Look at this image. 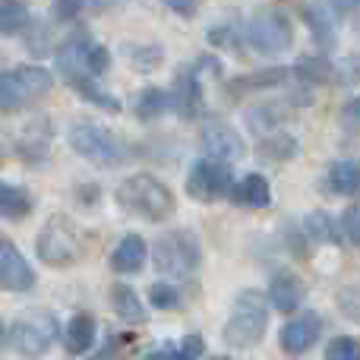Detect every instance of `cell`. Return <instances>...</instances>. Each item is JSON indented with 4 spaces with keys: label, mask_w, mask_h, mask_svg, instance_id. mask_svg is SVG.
<instances>
[{
    "label": "cell",
    "mask_w": 360,
    "mask_h": 360,
    "mask_svg": "<svg viewBox=\"0 0 360 360\" xmlns=\"http://www.w3.org/2000/svg\"><path fill=\"white\" fill-rule=\"evenodd\" d=\"M117 202L146 221H165L174 212V193L152 174H133L117 186Z\"/></svg>",
    "instance_id": "cell-1"
},
{
    "label": "cell",
    "mask_w": 360,
    "mask_h": 360,
    "mask_svg": "<svg viewBox=\"0 0 360 360\" xmlns=\"http://www.w3.org/2000/svg\"><path fill=\"white\" fill-rule=\"evenodd\" d=\"M54 89V76L44 67H16L0 73V114H16L41 101Z\"/></svg>",
    "instance_id": "cell-2"
},
{
    "label": "cell",
    "mask_w": 360,
    "mask_h": 360,
    "mask_svg": "<svg viewBox=\"0 0 360 360\" xmlns=\"http://www.w3.org/2000/svg\"><path fill=\"white\" fill-rule=\"evenodd\" d=\"M269 323V307L259 291H240L231 307L228 326H224V342L231 348H253L262 335H266Z\"/></svg>",
    "instance_id": "cell-3"
},
{
    "label": "cell",
    "mask_w": 360,
    "mask_h": 360,
    "mask_svg": "<svg viewBox=\"0 0 360 360\" xmlns=\"http://www.w3.org/2000/svg\"><path fill=\"white\" fill-rule=\"evenodd\" d=\"M35 250H38V259L54 269L73 266L82 256V234L67 215H51L44 221V228L38 231Z\"/></svg>",
    "instance_id": "cell-4"
},
{
    "label": "cell",
    "mask_w": 360,
    "mask_h": 360,
    "mask_svg": "<svg viewBox=\"0 0 360 360\" xmlns=\"http://www.w3.org/2000/svg\"><path fill=\"white\" fill-rule=\"evenodd\" d=\"M152 259H155V269L171 278H190L199 269V259H202V250H199V240L193 231H168L165 237L155 240V250H152Z\"/></svg>",
    "instance_id": "cell-5"
},
{
    "label": "cell",
    "mask_w": 360,
    "mask_h": 360,
    "mask_svg": "<svg viewBox=\"0 0 360 360\" xmlns=\"http://www.w3.org/2000/svg\"><path fill=\"white\" fill-rule=\"evenodd\" d=\"M70 149L76 155H82L92 165H120L127 158V146L114 136L108 127L95 124V120H79V124L70 127Z\"/></svg>",
    "instance_id": "cell-6"
},
{
    "label": "cell",
    "mask_w": 360,
    "mask_h": 360,
    "mask_svg": "<svg viewBox=\"0 0 360 360\" xmlns=\"http://www.w3.org/2000/svg\"><path fill=\"white\" fill-rule=\"evenodd\" d=\"M6 342L13 345V351H19L22 357H41L48 354V348L57 342V319L51 313H32L13 323V329L6 332Z\"/></svg>",
    "instance_id": "cell-7"
},
{
    "label": "cell",
    "mask_w": 360,
    "mask_h": 360,
    "mask_svg": "<svg viewBox=\"0 0 360 360\" xmlns=\"http://www.w3.org/2000/svg\"><path fill=\"white\" fill-rule=\"evenodd\" d=\"M247 38L259 54H281L294 41V25L281 10H259L250 19Z\"/></svg>",
    "instance_id": "cell-8"
},
{
    "label": "cell",
    "mask_w": 360,
    "mask_h": 360,
    "mask_svg": "<svg viewBox=\"0 0 360 360\" xmlns=\"http://www.w3.org/2000/svg\"><path fill=\"white\" fill-rule=\"evenodd\" d=\"M186 193L196 202H215L231 193V165L218 158H199L186 174Z\"/></svg>",
    "instance_id": "cell-9"
},
{
    "label": "cell",
    "mask_w": 360,
    "mask_h": 360,
    "mask_svg": "<svg viewBox=\"0 0 360 360\" xmlns=\"http://www.w3.org/2000/svg\"><path fill=\"white\" fill-rule=\"evenodd\" d=\"M0 288L10 294H22L35 288V269L29 266L22 250L10 237H0Z\"/></svg>",
    "instance_id": "cell-10"
},
{
    "label": "cell",
    "mask_w": 360,
    "mask_h": 360,
    "mask_svg": "<svg viewBox=\"0 0 360 360\" xmlns=\"http://www.w3.org/2000/svg\"><path fill=\"white\" fill-rule=\"evenodd\" d=\"M202 149L209 158H218V162H231L243 152L240 133L234 127H228L224 120H209L202 127Z\"/></svg>",
    "instance_id": "cell-11"
},
{
    "label": "cell",
    "mask_w": 360,
    "mask_h": 360,
    "mask_svg": "<svg viewBox=\"0 0 360 360\" xmlns=\"http://www.w3.org/2000/svg\"><path fill=\"white\" fill-rule=\"evenodd\" d=\"M319 332H323V319L316 313H304V316L291 319V323L281 329V348L288 354L300 357L319 342Z\"/></svg>",
    "instance_id": "cell-12"
},
{
    "label": "cell",
    "mask_w": 360,
    "mask_h": 360,
    "mask_svg": "<svg viewBox=\"0 0 360 360\" xmlns=\"http://www.w3.org/2000/svg\"><path fill=\"white\" fill-rule=\"evenodd\" d=\"M199 76H202V70L199 67H190L186 73L177 76V86L174 92H171V108H177L180 117H196L199 111H202V92H199Z\"/></svg>",
    "instance_id": "cell-13"
},
{
    "label": "cell",
    "mask_w": 360,
    "mask_h": 360,
    "mask_svg": "<svg viewBox=\"0 0 360 360\" xmlns=\"http://www.w3.org/2000/svg\"><path fill=\"white\" fill-rule=\"evenodd\" d=\"M92 44V38L86 32H73L67 41L57 48V67H60L63 79H73V76H89L86 73V51Z\"/></svg>",
    "instance_id": "cell-14"
},
{
    "label": "cell",
    "mask_w": 360,
    "mask_h": 360,
    "mask_svg": "<svg viewBox=\"0 0 360 360\" xmlns=\"http://www.w3.org/2000/svg\"><path fill=\"white\" fill-rule=\"evenodd\" d=\"M304 300V281L297 275H275L272 285H269V304L278 313H294Z\"/></svg>",
    "instance_id": "cell-15"
},
{
    "label": "cell",
    "mask_w": 360,
    "mask_h": 360,
    "mask_svg": "<svg viewBox=\"0 0 360 360\" xmlns=\"http://www.w3.org/2000/svg\"><path fill=\"white\" fill-rule=\"evenodd\" d=\"M95 332H98V326H95L92 313H76L67 323V332H63V348H67V354H73V357L86 354L95 345Z\"/></svg>",
    "instance_id": "cell-16"
},
{
    "label": "cell",
    "mask_w": 360,
    "mask_h": 360,
    "mask_svg": "<svg viewBox=\"0 0 360 360\" xmlns=\"http://www.w3.org/2000/svg\"><path fill=\"white\" fill-rule=\"evenodd\" d=\"M143 262H146V240L139 234H127L124 240L117 243V250L111 253V269L120 275L139 272Z\"/></svg>",
    "instance_id": "cell-17"
},
{
    "label": "cell",
    "mask_w": 360,
    "mask_h": 360,
    "mask_svg": "<svg viewBox=\"0 0 360 360\" xmlns=\"http://www.w3.org/2000/svg\"><path fill=\"white\" fill-rule=\"evenodd\" d=\"M237 205H250V209H262L272 202V186L262 174H247L237 186H231L228 193Z\"/></svg>",
    "instance_id": "cell-18"
},
{
    "label": "cell",
    "mask_w": 360,
    "mask_h": 360,
    "mask_svg": "<svg viewBox=\"0 0 360 360\" xmlns=\"http://www.w3.org/2000/svg\"><path fill=\"white\" fill-rule=\"evenodd\" d=\"M35 209L32 196L22 190V186L13 184H0V218H10V221H22L29 212Z\"/></svg>",
    "instance_id": "cell-19"
},
{
    "label": "cell",
    "mask_w": 360,
    "mask_h": 360,
    "mask_svg": "<svg viewBox=\"0 0 360 360\" xmlns=\"http://www.w3.org/2000/svg\"><path fill=\"white\" fill-rule=\"evenodd\" d=\"M111 307L117 310V316L120 319H127V323H133V326H139V323H146V307H143V300L136 297V291L133 288H127V285H114L111 288Z\"/></svg>",
    "instance_id": "cell-20"
},
{
    "label": "cell",
    "mask_w": 360,
    "mask_h": 360,
    "mask_svg": "<svg viewBox=\"0 0 360 360\" xmlns=\"http://www.w3.org/2000/svg\"><path fill=\"white\" fill-rule=\"evenodd\" d=\"M32 22L29 6L22 0H0V35H19Z\"/></svg>",
    "instance_id": "cell-21"
},
{
    "label": "cell",
    "mask_w": 360,
    "mask_h": 360,
    "mask_svg": "<svg viewBox=\"0 0 360 360\" xmlns=\"http://www.w3.org/2000/svg\"><path fill=\"white\" fill-rule=\"evenodd\" d=\"M307 22H310V29H313V38H316L323 48H329V44L335 41V13L326 4L307 6Z\"/></svg>",
    "instance_id": "cell-22"
},
{
    "label": "cell",
    "mask_w": 360,
    "mask_h": 360,
    "mask_svg": "<svg viewBox=\"0 0 360 360\" xmlns=\"http://www.w3.org/2000/svg\"><path fill=\"white\" fill-rule=\"evenodd\" d=\"M329 186L342 196H354L360 190V165L357 162H335L329 168Z\"/></svg>",
    "instance_id": "cell-23"
},
{
    "label": "cell",
    "mask_w": 360,
    "mask_h": 360,
    "mask_svg": "<svg viewBox=\"0 0 360 360\" xmlns=\"http://www.w3.org/2000/svg\"><path fill=\"white\" fill-rule=\"evenodd\" d=\"M171 108V92H165V89H143L136 98V117L139 120H155L162 117L165 111Z\"/></svg>",
    "instance_id": "cell-24"
},
{
    "label": "cell",
    "mask_w": 360,
    "mask_h": 360,
    "mask_svg": "<svg viewBox=\"0 0 360 360\" xmlns=\"http://www.w3.org/2000/svg\"><path fill=\"white\" fill-rule=\"evenodd\" d=\"M67 82L76 89V95H79V98L92 101V105L105 108V111H120V101H117V98H111V95H105V92H101V89L95 86V79H92V76H73V79H67Z\"/></svg>",
    "instance_id": "cell-25"
},
{
    "label": "cell",
    "mask_w": 360,
    "mask_h": 360,
    "mask_svg": "<svg viewBox=\"0 0 360 360\" xmlns=\"http://www.w3.org/2000/svg\"><path fill=\"white\" fill-rule=\"evenodd\" d=\"M149 304L155 307V310H177L180 291L174 285H168V281H155V285L149 288Z\"/></svg>",
    "instance_id": "cell-26"
},
{
    "label": "cell",
    "mask_w": 360,
    "mask_h": 360,
    "mask_svg": "<svg viewBox=\"0 0 360 360\" xmlns=\"http://www.w3.org/2000/svg\"><path fill=\"white\" fill-rule=\"evenodd\" d=\"M205 354V342L202 335H186L180 345H174L171 351H162L165 360H199Z\"/></svg>",
    "instance_id": "cell-27"
},
{
    "label": "cell",
    "mask_w": 360,
    "mask_h": 360,
    "mask_svg": "<svg viewBox=\"0 0 360 360\" xmlns=\"http://www.w3.org/2000/svg\"><path fill=\"white\" fill-rule=\"evenodd\" d=\"M108 67H111V51H108L105 44H95L92 41V44H89V51H86V73L95 79V76H101Z\"/></svg>",
    "instance_id": "cell-28"
},
{
    "label": "cell",
    "mask_w": 360,
    "mask_h": 360,
    "mask_svg": "<svg viewBox=\"0 0 360 360\" xmlns=\"http://www.w3.org/2000/svg\"><path fill=\"white\" fill-rule=\"evenodd\" d=\"M297 76L307 82H319V79H329L332 76V63L329 60H316V57H304L297 63Z\"/></svg>",
    "instance_id": "cell-29"
},
{
    "label": "cell",
    "mask_w": 360,
    "mask_h": 360,
    "mask_svg": "<svg viewBox=\"0 0 360 360\" xmlns=\"http://www.w3.org/2000/svg\"><path fill=\"white\" fill-rule=\"evenodd\" d=\"M326 360H360V342L357 338H335L326 348Z\"/></svg>",
    "instance_id": "cell-30"
},
{
    "label": "cell",
    "mask_w": 360,
    "mask_h": 360,
    "mask_svg": "<svg viewBox=\"0 0 360 360\" xmlns=\"http://www.w3.org/2000/svg\"><path fill=\"white\" fill-rule=\"evenodd\" d=\"M307 231H310V237H316V240H338L335 228H332V218L323 215V212L307 215Z\"/></svg>",
    "instance_id": "cell-31"
},
{
    "label": "cell",
    "mask_w": 360,
    "mask_h": 360,
    "mask_svg": "<svg viewBox=\"0 0 360 360\" xmlns=\"http://www.w3.org/2000/svg\"><path fill=\"white\" fill-rule=\"evenodd\" d=\"M259 152H262L266 158H291L294 152H297V139H291V136L266 139V146H262Z\"/></svg>",
    "instance_id": "cell-32"
},
{
    "label": "cell",
    "mask_w": 360,
    "mask_h": 360,
    "mask_svg": "<svg viewBox=\"0 0 360 360\" xmlns=\"http://www.w3.org/2000/svg\"><path fill=\"white\" fill-rule=\"evenodd\" d=\"M51 32H48V25H32V32H29V38H25V48L32 51L35 57H44L51 51Z\"/></svg>",
    "instance_id": "cell-33"
},
{
    "label": "cell",
    "mask_w": 360,
    "mask_h": 360,
    "mask_svg": "<svg viewBox=\"0 0 360 360\" xmlns=\"http://www.w3.org/2000/svg\"><path fill=\"white\" fill-rule=\"evenodd\" d=\"M82 6H86V0H54L51 4V16L57 22H70V19H76L82 13Z\"/></svg>",
    "instance_id": "cell-34"
},
{
    "label": "cell",
    "mask_w": 360,
    "mask_h": 360,
    "mask_svg": "<svg viewBox=\"0 0 360 360\" xmlns=\"http://www.w3.org/2000/svg\"><path fill=\"white\" fill-rule=\"evenodd\" d=\"M342 228H345V237H348L354 247H360V205H351V209L345 212Z\"/></svg>",
    "instance_id": "cell-35"
},
{
    "label": "cell",
    "mask_w": 360,
    "mask_h": 360,
    "mask_svg": "<svg viewBox=\"0 0 360 360\" xmlns=\"http://www.w3.org/2000/svg\"><path fill=\"white\" fill-rule=\"evenodd\" d=\"M342 127L345 130H351V133H360V98H354L342 111Z\"/></svg>",
    "instance_id": "cell-36"
},
{
    "label": "cell",
    "mask_w": 360,
    "mask_h": 360,
    "mask_svg": "<svg viewBox=\"0 0 360 360\" xmlns=\"http://www.w3.org/2000/svg\"><path fill=\"white\" fill-rule=\"evenodd\" d=\"M168 10H174V13H180V16H193V13L199 10V4L202 0H162Z\"/></svg>",
    "instance_id": "cell-37"
},
{
    "label": "cell",
    "mask_w": 360,
    "mask_h": 360,
    "mask_svg": "<svg viewBox=\"0 0 360 360\" xmlns=\"http://www.w3.org/2000/svg\"><path fill=\"white\" fill-rule=\"evenodd\" d=\"M326 6H329L332 13H345V10H354V6H360V0H323Z\"/></svg>",
    "instance_id": "cell-38"
},
{
    "label": "cell",
    "mask_w": 360,
    "mask_h": 360,
    "mask_svg": "<svg viewBox=\"0 0 360 360\" xmlns=\"http://www.w3.org/2000/svg\"><path fill=\"white\" fill-rule=\"evenodd\" d=\"M86 4H92L95 10H108V6H117V4H124V0H86Z\"/></svg>",
    "instance_id": "cell-39"
},
{
    "label": "cell",
    "mask_w": 360,
    "mask_h": 360,
    "mask_svg": "<svg viewBox=\"0 0 360 360\" xmlns=\"http://www.w3.org/2000/svg\"><path fill=\"white\" fill-rule=\"evenodd\" d=\"M139 360H165V357H162V351H155V354H146V357H139Z\"/></svg>",
    "instance_id": "cell-40"
},
{
    "label": "cell",
    "mask_w": 360,
    "mask_h": 360,
    "mask_svg": "<svg viewBox=\"0 0 360 360\" xmlns=\"http://www.w3.org/2000/svg\"><path fill=\"white\" fill-rule=\"evenodd\" d=\"M6 342V326H4V319H0V345Z\"/></svg>",
    "instance_id": "cell-41"
},
{
    "label": "cell",
    "mask_w": 360,
    "mask_h": 360,
    "mask_svg": "<svg viewBox=\"0 0 360 360\" xmlns=\"http://www.w3.org/2000/svg\"><path fill=\"white\" fill-rule=\"evenodd\" d=\"M215 360H231V357H215Z\"/></svg>",
    "instance_id": "cell-42"
},
{
    "label": "cell",
    "mask_w": 360,
    "mask_h": 360,
    "mask_svg": "<svg viewBox=\"0 0 360 360\" xmlns=\"http://www.w3.org/2000/svg\"><path fill=\"white\" fill-rule=\"evenodd\" d=\"M357 63H360V60H357Z\"/></svg>",
    "instance_id": "cell-43"
}]
</instances>
